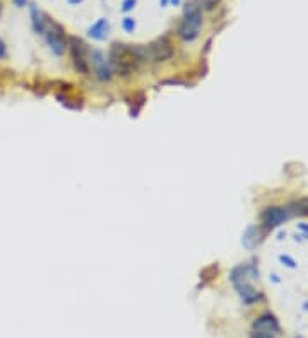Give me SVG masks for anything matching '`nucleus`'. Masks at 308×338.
Returning a JSON list of instances; mask_svg holds the SVG:
<instances>
[{
  "label": "nucleus",
  "instance_id": "1",
  "mask_svg": "<svg viewBox=\"0 0 308 338\" xmlns=\"http://www.w3.org/2000/svg\"><path fill=\"white\" fill-rule=\"evenodd\" d=\"M137 58L132 53V46L115 43L110 50V65L122 77H129L130 73L137 70Z\"/></svg>",
  "mask_w": 308,
  "mask_h": 338
},
{
  "label": "nucleus",
  "instance_id": "2",
  "mask_svg": "<svg viewBox=\"0 0 308 338\" xmlns=\"http://www.w3.org/2000/svg\"><path fill=\"white\" fill-rule=\"evenodd\" d=\"M48 28H46V33H45V40H46V45L48 48H50V51L53 53V55L57 57H62L63 53H65V50L68 48V38L65 31H63V28L60 26V24L57 22H48Z\"/></svg>",
  "mask_w": 308,
  "mask_h": 338
},
{
  "label": "nucleus",
  "instance_id": "3",
  "mask_svg": "<svg viewBox=\"0 0 308 338\" xmlns=\"http://www.w3.org/2000/svg\"><path fill=\"white\" fill-rule=\"evenodd\" d=\"M68 48H70V55H72V62H74L76 70L87 75V73H89V62H87L84 41L76 36H70L68 38Z\"/></svg>",
  "mask_w": 308,
  "mask_h": 338
},
{
  "label": "nucleus",
  "instance_id": "4",
  "mask_svg": "<svg viewBox=\"0 0 308 338\" xmlns=\"http://www.w3.org/2000/svg\"><path fill=\"white\" fill-rule=\"evenodd\" d=\"M91 60H92V65H94L96 79L101 82L110 81L111 75H113V68H111V65H110V60H106V57L103 55L100 50L91 51Z\"/></svg>",
  "mask_w": 308,
  "mask_h": 338
},
{
  "label": "nucleus",
  "instance_id": "5",
  "mask_svg": "<svg viewBox=\"0 0 308 338\" xmlns=\"http://www.w3.org/2000/svg\"><path fill=\"white\" fill-rule=\"evenodd\" d=\"M148 48L151 53V60L154 62H164L173 57V48H171V43L166 36L153 41L151 45H148Z\"/></svg>",
  "mask_w": 308,
  "mask_h": 338
},
{
  "label": "nucleus",
  "instance_id": "6",
  "mask_svg": "<svg viewBox=\"0 0 308 338\" xmlns=\"http://www.w3.org/2000/svg\"><path fill=\"white\" fill-rule=\"evenodd\" d=\"M290 217V212L286 209H279V207H271L266 209L260 215L262 224L266 225V229H274L277 225H281L285 220Z\"/></svg>",
  "mask_w": 308,
  "mask_h": 338
},
{
  "label": "nucleus",
  "instance_id": "7",
  "mask_svg": "<svg viewBox=\"0 0 308 338\" xmlns=\"http://www.w3.org/2000/svg\"><path fill=\"white\" fill-rule=\"evenodd\" d=\"M253 331H266V333H272V335L279 336L281 333V325L277 321V318L271 315V313H266V315L258 316L255 321H253Z\"/></svg>",
  "mask_w": 308,
  "mask_h": 338
},
{
  "label": "nucleus",
  "instance_id": "8",
  "mask_svg": "<svg viewBox=\"0 0 308 338\" xmlns=\"http://www.w3.org/2000/svg\"><path fill=\"white\" fill-rule=\"evenodd\" d=\"M183 21L190 26L200 29L202 26V9L199 7L197 2H188L183 9Z\"/></svg>",
  "mask_w": 308,
  "mask_h": 338
},
{
  "label": "nucleus",
  "instance_id": "9",
  "mask_svg": "<svg viewBox=\"0 0 308 338\" xmlns=\"http://www.w3.org/2000/svg\"><path fill=\"white\" fill-rule=\"evenodd\" d=\"M29 16H31V26L33 31L36 34H45L46 33V16L38 9L34 4H29Z\"/></svg>",
  "mask_w": 308,
  "mask_h": 338
},
{
  "label": "nucleus",
  "instance_id": "10",
  "mask_svg": "<svg viewBox=\"0 0 308 338\" xmlns=\"http://www.w3.org/2000/svg\"><path fill=\"white\" fill-rule=\"evenodd\" d=\"M108 33H110V24L105 17L98 19V21L87 29V36L96 41H105L106 38H108Z\"/></svg>",
  "mask_w": 308,
  "mask_h": 338
},
{
  "label": "nucleus",
  "instance_id": "11",
  "mask_svg": "<svg viewBox=\"0 0 308 338\" xmlns=\"http://www.w3.org/2000/svg\"><path fill=\"white\" fill-rule=\"evenodd\" d=\"M178 36L182 38L183 41L190 43V41L197 40V36H199V29H197V28H194V26H190V24H187L185 21H182V24H180V28H178Z\"/></svg>",
  "mask_w": 308,
  "mask_h": 338
},
{
  "label": "nucleus",
  "instance_id": "12",
  "mask_svg": "<svg viewBox=\"0 0 308 338\" xmlns=\"http://www.w3.org/2000/svg\"><path fill=\"white\" fill-rule=\"evenodd\" d=\"M286 210L290 214H301V215L308 214V198H303L300 202H293Z\"/></svg>",
  "mask_w": 308,
  "mask_h": 338
},
{
  "label": "nucleus",
  "instance_id": "13",
  "mask_svg": "<svg viewBox=\"0 0 308 338\" xmlns=\"http://www.w3.org/2000/svg\"><path fill=\"white\" fill-rule=\"evenodd\" d=\"M122 29H124L125 33H134V29H135L134 17H124L122 19Z\"/></svg>",
  "mask_w": 308,
  "mask_h": 338
},
{
  "label": "nucleus",
  "instance_id": "14",
  "mask_svg": "<svg viewBox=\"0 0 308 338\" xmlns=\"http://www.w3.org/2000/svg\"><path fill=\"white\" fill-rule=\"evenodd\" d=\"M135 4H137V0H124V2H122V12H130L132 9L135 7Z\"/></svg>",
  "mask_w": 308,
  "mask_h": 338
},
{
  "label": "nucleus",
  "instance_id": "15",
  "mask_svg": "<svg viewBox=\"0 0 308 338\" xmlns=\"http://www.w3.org/2000/svg\"><path fill=\"white\" fill-rule=\"evenodd\" d=\"M250 338H277V335H272V333H266V331H253Z\"/></svg>",
  "mask_w": 308,
  "mask_h": 338
},
{
  "label": "nucleus",
  "instance_id": "16",
  "mask_svg": "<svg viewBox=\"0 0 308 338\" xmlns=\"http://www.w3.org/2000/svg\"><path fill=\"white\" fill-rule=\"evenodd\" d=\"M6 57H7V45L4 43L2 38H0V60H4Z\"/></svg>",
  "mask_w": 308,
  "mask_h": 338
},
{
  "label": "nucleus",
  "instance_id": "17",
  "mask_svg": "<svg viewBox=\"0 0 308 338\" xmlns=\"http://www.w3.org/2000/svg\"><path fill=\"white\" fill-rule=\"evenodd\" d=\"M14 2V6L16 7H24V6H28V0H12Z\"/></svg>",
  "mask_w": 308,
  "mask_h": 338
},
{
  "label": "nucleus",
  "instance_id": "18",
  "mask_svg": "<svg viewBox=\"0 0 308 338\" xmlns=\"http://www.w3.org/2000/svg\"><path fill=\"white\" fill-rule=\"evenodd\" d=\"M281 259H282V262H286V263H288V267H291V268L295 267V262H293L291 258H288V256H281Z\"/></svg>",
  "mask_w": 308,
  "mask_h": 338
},
{
  "label": "nucleus",
  "instance_id": "19",
  "mask_svg": "<svg viewBox=\"0 0 308 338\" xmlns=\"http://www.w3.org/2000/svg\"><path fill=\"white\" fill-rule=\"evenodd\" d=\"M68 4H70V6H79V4L82 2V0H67Z\"/></svg>",
  "mask_w": 308,
  "mask_h": 338
},
{
  "label": "nucleus",
  "instance_id": "20",
  "mask_svg": "<svg viewBox=\"0 0 308 338\" xmlns=\"http://www.w3.org/2000/svg\"><path fill=\"white\" fill-rule=\"evenodd\" d=\"M180 2H182V0H170L171 6H180Z\"/></svg>",
  "mask_w": 308,
  "mask_h": 338
},
{
  "label": "nucleus",
  "instance_id": "21",
  "mask_svg": "<svg viewBox=\"0 0 308 338\" xmlns=\"http://www.w3.org/2000/svg\"><path fill=\"white\" fill-rule=\"evenodd\" d=\"M159 2H161V6H163V7H164V6H166V4H168V2H170V0H159Z\"/></svg>",
  "mask_w": 308,
  "mask_h": 338
},
{
  "label": "nucleus",
  "instance_id": "22",
  "mask_svg": "<svg viewBox=\"0 0 308 338\" xmlns=\"http://www.w3.org/2000/svg\"><path fill=\"white\" fill-rule=\"evenodd\" d=\"M296 338H301V336H296Z\"/></svg>",
  "mask_w": 308,
  "mask_h": 338
}]
</instances>
